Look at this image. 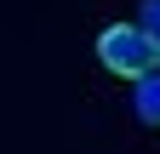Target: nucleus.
Returning a JSON list of instances; mask_svg holds the SVG:
<instances>
[{
    "label": "nucleus",
    "instance_id": "1",
    "mask_svg": "<svg viewBox=\"0 0 160 154\" xmlns=\"http://www.w3.org/2000/svg\"><path fill=\"white\" fill-rule=\"evenodd\" d=\"M97 63H103L109 74H120V80H137V74L160 69V46L137 23H109L103 34H97Z\"/></svg>",
    "mask_w": 160,
    "mask_h": 154
},
{
    "label": "nucleus",
    "instance_id": "2",
    "mask_svg": "<svg viewBox=\"0 0 160 154\" xmlns=\"http://www.w3.org/2000/svg\"><path fill=\"white\" fill-rule=\"evenodd\" d=\"M132 108H137L143 126H160V69H149V74L132 80Z\"/></svg>",
    "mask_w": 160,
    "mask_h": 154
},
{
    "label": "nucleus",
    "instance_id": "3",
    "mask_svg": "<svg viewBox=\"0 0 160 154\" xmlns=\"http://www.w3.org/2000/svg\"><path fill=\"white\" fill-rule=\"evenodd\" d=\"M137 29L160 46V0H143V6H137Z\"/></svg>",
    "mask_w": 160,
    "mask_h": 154
}]
</instances>
